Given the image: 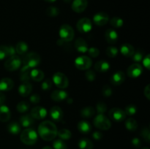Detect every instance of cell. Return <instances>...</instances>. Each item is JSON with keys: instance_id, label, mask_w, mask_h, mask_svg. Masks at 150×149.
<instances>
[{"instance_id": "f6af8a7d", "label": "cell", "mask_w": 150, "mask_h": 149, "mask_svg": "<svg viewBox=\"0 0 150 149\" xmlns=\"http://www.w3.org/2000/svg\"><path fill=\"white\" fill-rule=\"evenodd\" d=\"M142 136L147 143H149L150 141V131L148 127L144 128L142 131Z\"/></svg>"}, {"instance_id": "ba28073f", "label": "cell", "mask_w": 150, "mask_h": 149, "mask_svg": "<svg viewBox=\"0 0 150 149\" xmlns=\"http://www.w3.org/2000/svg\"><path fill=\"white\" fill-rule=\"evenodd\" d=\"M75 66L81 70H87L92 66V60L89 57L82 56H79L75 60Z\"/></svg>"}, {"instance_id": "f907efd6", "label": "cell", "mask_w": 150, "mask_h": 149, "mask_svg": "<svg viewBox=\"0 0 150 149\" xmlns=\"http://www.w3.org/2000/svg\"><path fill=\"white\" fill-rule=\"evenodd\" d=\"M143 64L146 69L147 70H149V67H150V59H149V55L147 54L146 56H145L143 58Z\"/></svg>"}, {"instance_id": "1f68e13d", "label": "cell", "mask_w": 150, "mask_h": 149, "mask_svg": "<svg viewBox=\"0 0 150 149\" xmlns=\"http://www.w3.org/2000/svg\"><path fill=\"white\" fill-rule=\"evenodd\" d=\"M16 52L20 55H23L28 51V45L24 42H19L16 45Z\"/></svg>"}, {"instance_id": "83f0119b", "label": "cell", "mask_w": 150, "mask_h": 149, "mask_svg": "<svg viewBox=\"0 0 150 149\" xmlns=\"http://www.w3.org/2000/svg\"><path fill=\"white\" fill-rule=\"evenodd\" d=\"M20 80L21 81H22L23 83L24 82H29V80H30V70H29V67H26V66H23V68L21 70V73H20Z\"/></svg>"}, {"instance_id": "f1b7e54d", "label": "cell", "mask_w": 150, "mask_h": 149, "mask_svg": "<svg viewBox=\"0 0 150 149\" xmlns=\"http://www.w3.org/2000/svg\"><path fill=\"white\" fill-rule=\"evenodd\" d=\"M7 130L13 134H18L21 132V125L18 122L12 121L7 126Z\"/></svg>"}, {"instance_id": "8d00e7d4", "label": "cell", "mask_w": 150, "mask_h": 149, "mask_svg": "<svg viewBox=\"0 0 150 149\" xmlns=\"http://www.w3.org/2000/svg\"><path fill=\"white\" fill-rule=\"evenodd\" d=\"M133 56V60L136 62H140L142 59L144 58V52L142 50L139 49L136 52H134L133 55L132 56Z\"/></svg>"}, {"instance_id": "ac0fdd59", "label": "cell", "mask_w": 150, "mask_h": 149, "mask_svg": "<svg viewBox=\"0 0 150 149\" xmlns=\"http://www.w3.org/2000/svg\"><path fill=\"white\" fill-rule=\"evenodd\" d=\"M105 38L108 43L114 44L118 39V34L114 29H108L105 33Z\"/></svg>"}, {"instance_id": "277c9868", "label": "cell", "mask_w": 150, "mask_h": 149, "mask_svg": "<svg viewBox=\"0 0 150 149\" xmlns=\"http://www.w3.org/2000/svg\"><path fill=\"white\" fill-rule=\"evenodd\" d=\"M94 125L101 130H108L111 128V123L103 114H99L94 118Z\"/></svg>"}, {"instance_id": "db71d44e", "label": "cell", "mask_w": 150, "mask_h": 149, "mask_svg": "<svg viewBox=\"0 0 150 149\" xmlns=\"http://www.w3.org/2000/svg\"><path fill=\"white\" fill-rule=\"evenodd\" d=\"M144 95L148 99H149V95H150V89H149V85H147L146 88L144 89Z\"/></svg>"}, {"instance_id": "bcb514c9", "label": "cell", "mask_w": 150, "mask_h": 149, "mask_svg": "<svg viewBox=\"0 0 150 149\" xmlns=\"http://www.w3.org/2000/svg\"><path fill=\"white\" fill-rule=\"evenodd\" d=\"M52 87V81L50 79H46L42 83V89L44 91H48Z\"/></svg>"}, {"instance_id": "8fae6325", "label": "cell", "mask_w": 150, "mask_h": 149, "mask_svg": "<svg viewBox=\"0 0 150 149\" xmlns=\"http://www.w3.org/2000/svg\"><path fill=\"white\" fill-rule=\"evenodd\" d=\"M142 72H143V68L142 65L139 63H135L128 67L127 70V74L130 77L135 78L139 77L142 74Z\"/></svg>"}, {"instance_id": "74e56055", "label": "cell", "mask_w": 150, "mask_h": 149, "mask_svg": "<svg viewBox=\"0 0 150 149\" xmlns=\"http://www.w3.org/2000/svg\"><path fill=\"white\" fill-rule=\"evenodd\" d=\"M46 14L49 17H57L59 14V10L56 7H49L47 8Z\"/></svg>"}, {"instance_id": "f546056e", "label": "cell", "mask_w": 150, "mask_h": 149, "mask_svg": "<svg viewBox=\"0 0 150 149\" xmlns=\"http://www.w3.org/2000/svg\"><path fill=\"white\" fill-rule=\"evenodd\" d=\"M95 113V108L92 107H86L83 108V109L81 110V115L83 118H92Z\"/></svg>"}, {"instance_id": "d6986e66", "label": "cell", "mask_w": 150, "mask_h": 149, "mask_svg": "<svg viewBox=\"0 0 150 149\" xmlns=\"http://www.w3.org/2000/svg\"><path fill=\"white\" fill-rule=\"evenodd\" d=\"M32 90V86L29 82H24L20 85L18 88L19 94L22 96H27L30 94Z\"/></svg>"}, {"instance_id": "91938a15", "label": "cell", "mask_w": 150, "mask_h": 149, "mask_svg": "<svg viewBox=\"0 0 150 149\" xmlns=\"http://www.w3.org/2000/svg\"><path fill=\"white\" fill-rule=\"evenodd\" d=\"M142 149H149V148L146 147V148H142Z\"/></svg>"}, {"instance_id": "7c38bea8", "label": "cell", "mask_w": 150, "mask_h": 149, "mask_svg": "<svg viewBox=\"0 0 150 149\" xmlns=\"http://www.w3.org/2000/svg\"><path fill=\"white\" fill-rule=\"evenodd\" d=\"M109 20V17L107 13L104 12H100L95 14L93 17V21L98 26H101L106 24Z\"/></svg>"}, {"instance_id": "7bdbcfd3", "label": "cell", "mask_w": 150, "mask_h": 149, "mask_svg": "<svg viewBox=\"0 0 150 149\" xmlns=\"http://www.w3.org/2000/svg\"><path fill=\"white\" fill-rule=\"evenodd\" d=\"M96 110L100 114H103L106 111L107 106L104 102H99L96 105Z\"/></svg>"}, {"instance_id": "b9f144b4", "label": "cell", "mask_w": 150, "mask_h": 149, "mask_svg": "<svg viewBox=\"0 0 150 149\" xmlns=\"http://www.w3.org/2000/svg\"><path fill=\"white\" fill-rule=\"evenodd\" d=\"M54 149H67V145L62 140H57L53 143Z\"/></svg>"}, {"instance_id": "ee69618b", "label": "cell", "mask_w": 150, "mask_h": 149, "mask_svg": "<svg viewBox=\"0 0 150 149\" xmlns=\"http://www.w3.org/2000/svg\"><path fill=\"white\" fill-rule=\"evenodd\" d=\"M85 77L89 81H94L96 78V74L93 70H87V71L86 72V74H85Z\"/></svg>"}, {"instance_id": "5bb4252c", "label": "cell", "mask_w": 150, "mask_h": 149, "mask_svg": "<svg viewBox=\"0 0 150 149\" xmlns=\"http://www.w3.org/2000/svg\"><path fill=\"white\" fill-rule=\"evenodd\" d=\"M87 0H74L72 4V9L78 13H82L87 7Z\"/></svg>"}, {"instance_id": "d590c367", "label": "cell", "mask_w": 150, "mask_h": 149, "mask_svg": "<svg viewBox=\"0 0 150 149\" xmlns=\"http://www.w3.org/2000/svg\"><path fill=\"white\" fill-rule=\"evenodd\" d=\"M110 23H111V26L114 28H117V29H119V28H121L123 25V20L122 18L119 17H114L111 18V21H110Z\"/></svg>"}, {"instance_id": "f35d334b", "label": "cell", "mask_w": 150, "mask_h": 149, "mask_svg": "<svg viewBox=\"0 0 150 149\" xmlns=\"http://www.w3.org/2000/svg\"><path fill=\"white\" fill-rule=\"evenodd\" d=\"M136 111H137V108H136V105H134L133 104H130V105H127L125 108V112L126 115H128V116H132V115H135L136 113Z\"/></svg>"}, {"instance_id": "d4e9b609", "label": "cell", "mask_w": 150, "mask_h": 149, "mask_svg": "<svg viewBox=\"0 0 150 149\" xmlns=\"http://www.w3.org/2000/svg\"><path fill=\"white\" fill-rule=\"evenodd\" d=\"M78 129L82 134H89L92 130V127L88 121H81L78 124Z\"/></svg>"}, {"instance_id": "7dc6e473", "label": "cell", "mask_w": 150, "mask_h": 149, "mask_svg": "<svg viewBox=\"0 0 150 149\" xmlns=\"http://www.w3.org/2000/svg\"><path fill=\"white\" fill-rule=\"evenodd\" d=\"M102 92L104 96L108 97V96H110L112 94V89H111V88L108 85H105V86L103 87Z\"/></svg>"}, {"instance_id": "60d3db41", "label": "cell", "mask_w": 150, "mask_h": 149, "mask_svg": "<svg viewBox=\"0 0 150 149\" xmlns=\"http://www.w3.org/2000/svg\"><path fill=\"white\" fill-rule=\"evenodd\" d=\"M8 56V46L7 45H1L0 46V60L4 59Z\"/></svg>"}, {"instance_id": "5b68a950", "label": "cell", "mask_w": 150, "mask_h": 149, "mask_svg": "<svg viewBox=\"0 0 150 149\" xmlns=\"http://www.w3.org/2000/svg\"><path fill=\"white\" fill-rule=\"evenodd\" d=\"M59 36L62 41L70 42L74 38V30L70 25L64 24L59 29Z\"/></svg>"}, {"instance_id": "681fc988", "label": "cell", "mask_w": 150, "mask_h": 149, "mask_svg": "<svg viewBox=\"0 0 150 149\" xmlns=\"http://www.w3.org/2000/svg\"><path fill=\"white\" fill-rule=\"evenodd\" d=\"M40 101V97L38 94L37 93H34L33 95H32L30 97V102L33 104H38L39 103Z\"/></svg>"}, {"instance_id": "836d02e7", "label": "cell", "mask_w": 150, "mask_h": 149, "mask_svg": "<svg viewBox=\"0 0 150 149\" xmlns=\"http://www.w3.org/2000/svg\"><path fill=\"white\" fill-rule=\"evenodd\" d=\"M57 134L62 140H69L72 136L70 130L67 129H61L59 131H57Z\"/></svg>"}, {"instance_id": "680465c9", "label": "cell", "mask_w": 150, "mask_h": 149, "mask_svg": "<svg viewBox=\"0 0 150 149\" xmlns=\"http://www.w3.org/2000/svg\"><path fill=\"white\" fill-rule=\"evenodd\" d=\"M64 1H65V2H70V0H64Z\"/></svg>"}, {"instance_id": "cb8c5ba5", "label": "cell", "mask_w": 150, "mask_h": 149, "mask_svg": "<svg viewBox=\"0 0 150 149\" xmlns=\"http://www.w3.org/2000/svg\"><path fill=\"white\" fill-rule=\"evenodd\" d=\"M120 51L122 54L125 57H131L135 52V49L130 44H123L120 48Z\"/></svg>"}, {"instance_id": "c3c4849f", "label": "cell", "mask_w": 150, "mask_h": 149, "mask_svg": "<svg viewBox=\"0 0 150 149\" xmlns=\"http://www.w3.org/2000/svg\"><path fill=\"white\" fill-rule=\"evenodd\" d=\"M87 51L89 56L91 57H93V58H96L100 54V51L96 48H90L89 49H88Z\"/></svg>"}, {"instance_id": "7a4b0ae2", "label": "cell", "mask_w": 150, "mask_h": 149, "mask_svg": "<svg viewBox=\"0 0 150 149\" xmlns=\"http://www.w3.org/2000/svg\"><path fill=\"white\" fill-rule=\"evenodd\" d=\"M20 138L24 144L31 145L35 144L38 140V134L33 129L27 128L22 131Z\"/></svg>"}, {"instance_id": "e575fe53", "label": "cell", "mask_w": 150, "mask_h": 149, "mask_svg": "<svg viewBox=\"0 0 150 149\" xmlns=\"http://www.w3.org/2000/svg\"><path fill=\"white\" fill-rule=\"evenodd\" d=\"M29 107H30V105L28 102L22 101V102H20L18 104L16 108H17V110L19 112H25L29 109Z\"/></svg>"}, {"instance_id": "4dcf8cb0", "label": "cell", "mask_w": 150, "mask_h": 149, "mask_svg": "<svg viewBox=\"0 0 150 149\" xmlns=\"http://www.w3.org/2000/svg\"><path fill=\"white\" fill-rule=\"evenodd\" d=\"M79 146L81 149H92L93 143L87 138H82L79 141Z\"/></svg>"}, {"instance_id": "3957f363", "label": "cell", "mask_w": 150, "mask_h": 149, "mask_svg": "<svg viewBox=\"0 0 150 149\" xmlns=\"http://www.w3.org/2000/svg\"><path fill=\"white\" fill-rule=\"evenodd\" d=\"M24 66L29 67V69L34 68L38 66L40 63V57L37 53L31 52L26 54L23 59Z\"/></svg>"}, {"instance_id": "30bf717a", "label": "cell", "mask_w": 150, "mask_h": 149, "mask_svg": "<svg viewBox=\"0 0 150 149\" xmlns=\"http://www.w3.org/2000/svg\"><path fill=\"white\" fill-rule=\"evenodd\" d=\"M108 115L110 118L117 122H120L125 119L126 114L123 110L120 108H112L108 112Z\"/></svg>"}, {"instance_id": "f5cc1de1", "label": "cell", "mask_w": 150, "mask_h": 149, "mask_svg": "<svg viewBox=\"0 0 150 149\" xmlns=\"http://www.w3.org/2000/svg\"><path fill=\"white\" fill-rule=\"evenodd\" d=\"M92 137L95 140H100L103 137V134L100 132V131H95V132L92 134Z\"/></svg>"}, {"instance_id": "e0dca14e", "label": "cell", "mask_w": 150, "mask_h": 149, "mask_svg": "<svg viewBox=\"0 0 150 149\" xmlns=\"http://www.w3.org/2000/svg\"><path fill=\"white\" fill-rule=\"evenodd\" d=\"M14 86V83L12 79L4 77L0 80V91H10Z\"/></svg>"}, {"instance_id": "484cf974", "label": "cell", "mask_w": 150, "mask_h": 149, "mask_svg": "<svg viewBox=\"0 0 150 149\" xmlns=\"http://www.w3.org/2000/svg\"><path fill=\"white\" fill-rule=\"evenodd\" d=\"M30 77L35 81H41L44 78V73L38 69H34L30 71Z\"/></svg>"}, {"instance_id": "9c48e42d", "label": "cell", "mask_w": 150, "mask_h": 149, "mask_svg": "<svg viewBox=\"0 0 150 149\" xmlns=\"http://www.w3.org/2000/svg\"><path fill=\"white\" fill-rule=\"evenodd\" d=\"M77 29L81 33H88L92 30V21L87 18H83L80 19L77 23Z\"/></svg>"}, {"instance_id": "6da1fadb", "label": "cell", "mask_w": 150, "mask_h": 149, "mask_svg": "<svg viewBox=\"0 0 150 149\" xmlns=\"http://www.w3.org/2000/svg\"><path fill=\"white\" fill-rule=\"evenodd\" d=\"M57 128L55 124L50 121L41 123L38 127V132L41 138L46 141L52 140L57 135Z\"/></svg>"}, {"instance_id": "816d5d0a", "label": "cell", "mask_w": 150, "mask_h": 149, "mask_svg": "<svg viewBox=\"0 0 150 149\" xmlns=\"http://www.w3.org/2000/svg\"><path fill=\"white\" fill-rule=\"evenodd\" d=\"M131 143L132 145H133V146H134L135 148H139L141 146V145H142V143H141V140H139V138H137V137H135V138H133V140H132L131 141Z\"/></svg>"}, {"instance_id": "603a6c76", "label": "cell", "mask_w": 150, "mask_h": 149, "mask_svg": "<svg viewBox=\"0 0 150 149\" xmlns=\"http://www.w3.org/2000/svg\"><path fill=\"white\" fill-rule=\"evenodd\" d=\"M75 47L79 52L83 53L88 51L87 43L83 38H78L75 41Z\"/></svg>"}, {"instance_id": "11a10c76", "label": "cell", "mask_w": 150, "mask_h": 149, "mask_svg": "<svg viewBox=\"0 0 150 149\" xmlns=\"http://www.w3.org/2000/svg\"><path fill=\"white\" fill-rule=\"evenodd\" d=\"M4 102H5V96L2 93V91H0V105H2Z\"/></svg>"}, {"instance_id": "ffe728a7", "label": "cell", "mask_w": 150, "mask_h": 149, "mask_svg": "<svg viewBox=\"0 0 150 149\" xmlns=\"http://www.w3.org/2000/svg\"><path fill=\"white\" fill-rule=\"evenodd\" d=\"M11 112L10 109L6 105H1L0 106V121L1 122H7L10 120Z\"/></svg>"}, {"instance_id": "9f6ffc18", "label": "cell", "mask_w": 150, "mask_h": 149, "mask_svg": "<svg viewBox=\"0 0 150 149\" xmlns=\"http://www.w3.org/2000/svg\"><path fill=\"white\" fill-rule=\"evenodd\" d=\"M44 1H47V2H54V1H56L57 0H44Z\"/></svg>"}, {"instance_id": "44dd1931", "label": "cell", "mask_w": 150, "mask_h": 149, "mask_svg": "<svg viewBox=\"0 0 150 149\" xmlns=\"http://www.w3.org/2000/svg\"><path fill=\"white\" fill-rule=\"evenodd\" d=\"M68 97V93L64 91H54L51 93V98L56 102H61Z\"/></svg>"}, {"instance_id": "ab89813d", "label": "cell", "mask_w": 150, "mask_h": 149, "mask_svg": "<svg viewBox=\"0 0 150 149\" xmlns=\"http://www.w3.org/2000/svg\"><path fill=\"white\" fill-rule=\"evenodd\" d=\"M106 54L108 56L111 57V58H114L118 54V50L116 47L109 46L106 49Z\"/></svg>"}, {"instance_id": "52a82bcc", "label": "cell", "mask_w": 150, "mask_h": 149, "mask_svg": "<svg viewBox=\"0 0 150 149\" xmlns=\"http://www.w3.org/2000/svg\"><path fill=\"white\" fill-rule=\"evenodd\" d=\"M53 82L59 89H66L69 85L67 76L62 72H56L53 76Z\"/></svg>"}, {"instance_id": "6f0895ef", "label": "cell", "mask_w": 150, "mask_h": 149, "mask_svg": "<svg viewBox=\"0 0 150 149\" xmlns=\"http://www.w3.org/2000/svg\"><path fill=\"white\" fill-rule=\"evenodd\" d=\"M42 149H52L51 147H48V146H46V147H44Z\"/></svg>"}, {"instance_id": "8992f818", "label": "cell", "mask_w": 150, "mask_h": 149, "mask_svg": "<svg viewBox=\"0 0 150 149\" xmlns=\"http://www.w3.org/2000/svg\"><path fill=\"white\" fill-rule=\"evenodd\" d=\"M21 65V60L18 56H10L4 63V67L8 71H15L18 70Z\"/></svg>"}, {"instance_id": "4316f807", "label": "cell", "mask_w": 150, "mask_h": 149, "mask_svg": "<svg viewBox=\"0 0 150 149\" xmlns=\"http://www.w3.org/2000/svg\"><path fill=\"white\" fill-rule=\"evenodd\" d=\"M95 68L100 72H105L109 70L110 64L105 61H99L95 64Z\"/></svg>"}, {"instance_id": "2e32d148", "label": "cell", "mask_w": 150, "mask_h": 149, "mask_svg": "<svg viewBox=\"0 0 150 149\" xmlns=\"http://www.w3.org/2000/svg\"><path fill=\"white\" fill-rule=\"evenodd\" d=\"M50 115L54 121L59 122L63 118V111L59 107L54 106L50 110Z\"/></svg>"}, {"instance_id": "9a60e30c", "label": "cell", "mask_w": 150, "mask_h": 149, "mask_svg": "<svg viewBox=\"0 0 150 149\" xmlns=\"http://www.w3.org/2000/svg\"><path fill=\"white\" fill-rule=\"evenodd\" d=\"M125 80V74L122 71H118L113 74L111 77V83L114 86H120Z\"/></svg>"}, {"instance_id": "7402d4cb", "label": "cell", "mask_w": 150, "mask_h": 149, "mask_svg": "<svg viewBox=\"0 0 150 149\" xmlns=\"http://www.w3.org/2000/svg\"><path fill=\"white\" fill-rule=\"evenodd\" d=\"M19 121H20V124L22 127L28 128L34 124V118H32L30 114H26V115H23L20 117Z\"/></svg>"}, {"instance_id": "4fadbf2b", "label": "cell", "mask_w": 150, "mask_h": 149, "mask_svg": "<svg viewBox=\"0 0 150 149\" xmlns=\"http://www.w3.org/2000/svg\"><path fill=\"white\" fill-rule=\"evenodd\" d=\"M30 115L35 119H43L47 115V110L45 108L40 106L35 107L31 110Z\"/></svg>"}, {"instance_id": "d6a6232c", "label": "cell", "mask_w": 150, "mask_h": 149, "mask_svg": "<svg viewBox=\"0 0 150 149\" xmlns=\"http://www.w3.org/2000/svg\"><path fill=\"white\" fill-rule=\"evenodd\" d=\"M125 125V127L129 131H135L138 127L137 121L134 118H130L126 120Z\"/></svg>"}]
</instances>
